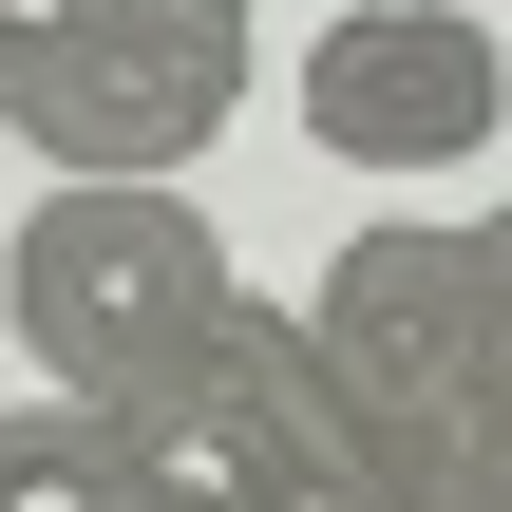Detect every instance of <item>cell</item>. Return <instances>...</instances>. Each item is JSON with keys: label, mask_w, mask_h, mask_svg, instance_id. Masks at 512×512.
<instances>
[{"label": "cell", "mask_w": 512, "mask_h": 512, "mask_svg": "<svg viewBox=\"0 0 512 512\" xmlns=\"http://www.w3.org/2000/svg\"><path fill=\"white\" fill-rule=\"evenodd\" d=\"M304 380L342 399V437H512V247L475 209H380L323 247V285L285 304Z\"/></svg>", "instance_id": "6da1fadb"}, {"label": "cell", "mask_w": 512, "mask_h": 512, "mask_svg": "<svg viewBox=\"0 0 512 512\" xmlns=\"http://www.w3.org/2000/svg\"><path fill=\"white\" fill-rule=\"evenodd\" d=\"M209 304H228V247H209L190 190H38L19 247H0V323H19L38 399H76V418L152 399L209 342Z\"/></svg>", "instance_id": "7a4b0ae2"}, {"label": "cell", "mask_w": 512, "mask_h": 512, "mask_svg": "<svg viewBox=\"0 0 512 512\" xmlns=\"http://www.w3.org/2000/svg\"><path fill=\"white\" fill-rule=\"evenodd\" d=\"M95 437H114L133 512H380L361 437H342V399L304 380L285 304H247V285H228V304H209V342H190L152 399H114Z\"/></svg>", "instance_id": "3957f363"}, {"label": "cell", "mask_w": 512, "mask_h": 512, "mask_svg": "<svg viewBox=\"0 0 512 512\" xmlns=\"http://www.w3.org/2000/svg\"><path fill=\"white\" fill-rule=\"evenodd\" d=\"M247 114V0H95L19 95L0 133L57 171V190H190V152Z\"/></svg>", "instance_id": "277c9868"}, {"label": "cell", "mask_w": 512, "mask_h": 512, "mask_svg": "<svg viewBox=\"0 0 512 512\" xmlns=\"http://www.w3.org/2000/svg\"><path fill=\"white\" fill-rule=\"evenodd\" d=\"M285 95H304V152H342L380 190H437V171H475L512 133V57L475 0H342Z\"/></svg>", "instance_id": "5b68a950"}, {"label": "cell", "mask_w": 512, "mask_h": 512, "mask_svg": "<svg viewBox=\"0 0 512 512\" xmlns=\"http://www.w3.org/2000/svg\"><path fill=\"white\" fill-rule=\"evenodd\" d=\"M0 512H133V475L76 399H0Z\"/></svg>", "instance_id": "8992f818"}, {"label": "cell", "mask_w": 512, "mask_h": 512, "mask_svg": "<svg viewBox=\"0 0 512 512\" xmlns=\"http://www.w3.org/2000/svg\"><path fill=\"white\" fill-rule=\"evenodd\" d=\"M76 19H95V0H0V76H38V57H57Z\"/></svg>", "instance_id": "52a82bcc"}, {"label": "cell", "mask_w": 512, "mask_h": 512, "mask_svg": "<svg viewBox=\"0 0 512 512\" xmlns=\"http://www.w3.org/2000/svg\"><path fill=\"white\" fill-rule=\"evenodd\" d=\"M0 95H19V76H0Z\"/></svg>", "instance_id": "ba28073f"}]
</instances>
